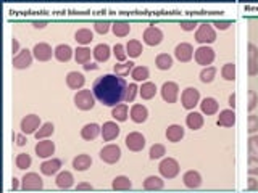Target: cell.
<instances>
[{
	"label": "cell",
	"mask_w": 258,
	"mask_h": 193,
	"mask_svg": "<svg viewBox=\"0 0 258 193\" xmlns=\"http://www.w3.org/2000/svg\"><path fill=\"white\" fill-rule=\"evenodd\" d=\"M121 134V127L118 126L117 121H107L102 126V139L104 142H113L115 139H118Z\"/></svg>",
	"instance_id": "cell-18"
},
{
	"label": "cell",
	"mask_w": 258,
	"mask_h": 193,
	"mask_svg": "<svg viewBox=\"0 0 258 193\" xmlns=\"http://www.w3.org/2000/svg\"><path fill=\"white\" fill-rule=\"evenodd\" d=\"M199 21H195V19H181V29L186 31V32H191V31H197V27H199Z\"/></svg>",
	"instance_id": "cell-52"
},
{
	"label": "cell",
	"mask_w": 258,
	"mask_h": 193,
	"mask_svg": "<svg viewBox=\"0 0 258 193\" xmlns=\"http://www.w3.org/2000/svg\"><path fill=\"white\" fill-rule=\"evenodd\" d=\"M205 124V119H203V114L199 111H189V114L186 116V126L191 130H200Z\"/></svg>",
	"instance_id": "cell-29"
},
{
	"label": "cell",
	"mask_w": 258,
	"mask_h": 193,
	"mask_svg": "<svg viewBox=\"0 0 258 193\" xmlns=\"http://www.w3.org/2000/svg\"><path fill=\"white\" fill-rule=\"evenodd\" d=\"M212 26H215L218 31H226V29H229L231 26H233V21H231V19H215V21L212 23Z\"/></svg>",
	"instance_id": "cell-55"
},
{
	"label": "cell",
	"mask_w": 258,
	"mask_h": 193,
	"mask_svg": "<svg viewBox=\"0 0 258 193\" xmlns=\"http://www.w3.org/2000/svg\"><path fill=\"white\" fill-rule=\"evenodd\" d=\"M129 118H131V121L135 122V124L145 122L147 118H148V109H147V106L142 105V103H134V105L129 108Z\"/></svg>",
	"instance_id": "cell-21"
},
{
	"label": "cell",
	"mask_w": 258,
	"mask_h": 193,
	"mask_svg": "<svg viewBox=\"0 0 258 193\" xmlns=\"http://www.w3.org/2000/svg\"><path fill=\"white\" fill-rule=\"evenodd\" d=\"M194 47L189 42H181L174 47V58L181 61V63H189L194 58Z\"/></svg>",
	"instance_id": "cell-15"
},
{
	"label": "cell",
	"mask_w": 258,
	"mask_h": 193,
	"mask_svg": "<svg viewBox=\"0 0 258 193\" xmlns=\"http://www.w3.org/2000/svg\"><path fill=\"white\" fill-rule=\"evenodd\" d=\"M63 168L62 160L58 158H49V160H44L40 163V174L42 176H57Z\"/></svg>",
	"instance_id": "cell-17"
},
{
	"label": "cell",
	"mask_w": 258,
	"mask_h": 193,
	"mask_svg": "<svg viewBox=\"0 0 258 193\" xmlns=\"http://www.w3.org/2000/svg\"><path fill=\"white\" fill-rule=\"evenodd\" d=\"M113 55H115V58H117L118 63H125L126 58H128L126 45H123V44H115V47H113Z\"/></svg>",
	"instance_id": "cell-49"
},
{
	"label": "cell",
	"mask_w": 258,
	"mask_h": 193,
	"mask_svg": "<svg viewBox=\"0 0 258 193\" xmlns=\"http://www.w3.org/2000/svg\"><path fill=\"white\" fill-rule=\"evenodd\" d=\"M157 92H158L157 84H155V82H150V81L142 82V86L139 87V95H140L142 100H152L153 96L157 95Z\"/></svg>",
	"instance_id": "cell-33"
},
{
	"label": "cell",
	"mask_w": 258,
	"mask_h": 193,
	"mask_svg": "<svg viewBox=\"0 0 258 193\" xmlns=\"http://www.w3.org/2000/svg\"><path fill=\"white\" fill-rule=\"evenodd\" d=\"M74 105H76L78 109H81V111H91V109L96 106V95H94V92L91 91V89H83V91H79L74 94Z\"/></svg>",
	"instance_id": "cell-2"
},
{
	"label": "cell",
	"mask_w": 258,
	"mask_h": 193,
	"mask_svg": "<svg viewBox=\"0 0 258 193\" xmlns=\"http://www.w3.org/2000/svg\"><path fill=\"white\" fill-rule=\"evenodd\" d=\"M142 40L148 47H157L163 42V31L157 26H147L142 32Z\"/></svg>",
	"instance_id": "cell-11"
},
{
	"label": "cell",
	"mask_w": 258,
	"mask_h": 193,
	"mask_svg": "<svg viewBox=\"0 0 258 193\" xmlns=\"http://www.w3.org/2000/svg\"><path fill=\"white\" fill-rule=\"evenodd\" d=\"M74 40L79 44V47H86L94 40V32L89 27H81V29H78L76 34H74Z\"/></svg>",
	"instance_id": "cell-34"
},
{
	"label": "cell",
	"mask_w": 258,
	"mask_h": 193,
	"mask_svg": "<svg viewBox=\"0 0 258 193\" xmlns=\"http://www.w3.org/2000/svg\"><path fill=\"white\" fill-rule=\"evenodd\" d=\"M91 57H92V52L91 48L87 47H78L76 50H74V60H76L78 65H87L91 63Z\"/></svg>",
	"instance_id": "cell-39"
},
{
	"label": "cell",
	"mask_w": 258,
	"mask_h": 193,
	"mask_svg": "<svg viewBox=\"0 0 258 193\" xmlns=\"http://www.w3.org/2000/svg\"><path fill=\"white\" fill-rule=\"evenodd\" d=\"M181 105L187 111H194L197 105H200V92L195 87H187L181 94Z\"/></svg>",
	"instance_id": "cell-5"
},
{
	"label": "cell",
	"mask_w": 258,
	"mask_h": 193,
	"mask_svg": "<svg viewBox=\"0 0 258 193\" xmlns=\"http://www.w3.org/2000/svg\"><path fill=\"white\" fill-rule=\"evenodd\" d=\"M160 94H161L163 101H166L168 105H173V103H176L179 98V86L176 84L174 81H166L165 84L161 86Z\"/></svg>",
	"instance_id": "cell-10"
},
{
	"label": "cell",
	"mask_w": 258,
	"mask_h": 193,
	"mask_svg": "<svg viewBox=\"0 0 258 193\" xmlns=\"http://www.w3.org/2000/svg\"><path fill=\"white\" fill-rule=\"evenodd\" d=\"M128 82L125 78H120L117 74H104L94 81L92 92L96 95V100L104 106L115 108L125 101Z\"/></svg>",
	"instance_id": "cell-1"
},
{
	"label": "cell",
	"mask_w": 258,
	"mask_h": 193,
	"mask_svg": "<svg viewBox=\"0 0 258 193\" xmlns=\"http://www.w3.org/2000/svg\"><path fill=\"white\" fill-rule=\"evenodd\" d=\"M13 139L16 140V145H18V147H24V145L28 143V139H26L24 134H13Z\"/></svg>",
	"instance_id": "cell-57"
},
{
	"label": "cell",
	"mask_w": 258,
	"mask_h": 193,
	"mask_svg": "<svg viewBox=\"0 0 258 193\" xmlns=\"http://www.w3.org/2000/svg\"><path fill=\"white\" fill-rule=\"evenodd\" d=\"M112 53L113 52L108 44H97L92 50V57L96 58L97 63H105V61H108V58H110Z\"/></svg>",
	"instance_id": "cell-28"
},
{
	"label": "cell",
	"mask_w": 258,
	"mask_h": 193,
	"mask_svg": "<svg viewBox=\"0 0 258 193\" xmlns=\"http://www.w3.org/2000/svg\"><path fill=\"white\" fill-rule=\"evenodd\" d=\"M44 189V181L37 172H26L21 177V190L24 192H37Z\"/></svg>",
	"instance_id": "cell-8"
},
{
	"label": "cell",
	"mask_w": 258,
	"mask_h": 193,
	"mask_svg": "<svg viewBox=\"0 0 258 193\" xmlns=\"http://www.w3.org/2000/svg\"><path fill=\"white\" fill-rule=\"evenodd\" d=\"M216 124L221 127H226V129H231L236 126V113L234 109L231 108H226V109H221L220 114H218V121Z\"/></svg>",
	"instance_id": "cell-26"
},
{
	"label": "cell",
	"mask_w": 258,
	"mask_h": 193,
	"mask_svg": "<svg viewBox=\"0 0 258 193\" xmlns=\"http://www.w3.org/2000/svg\"><path fill=\"white\" fill-rule=\"evenodd\" d=\"M249 134L255 135L258 132V116L257 114H250L249 116Z\"/></svg>",
	"instance_id": "cell-54"
},
{
	"label": "cell",
	"mask_w": 258,
	"mask_h": 193,
	"mask_svg": "<svg viewBox=\"0 0 258 193\" xmlns=\"http://www.w3.org/2000/svg\"><path fill=\"white\" fill-rule=\"evenodd\" d=\"M182 184H184V187L189 189V190H197L202 187V176L199 171H186L184 174H182Z\"/></svg>",
	"instance_id": "cell-19"
},
{
	"label": "cell",
	"mask_w": 258,
	"mask_h": 193,
	"mask_svg": "<svg viewBox=\"0 0 258 193\" xmlns=\"http://www.w3.org/2000/svg\"><path fill=\"white\" fill-rule=\"evenodd\" d=\"M173 63H174V60H173L171 55H168V53H158L157 58H155V66H157L160 71L171 70Z\"/></svg>",
	"instance_id": "cell-38"
},
{
	"label": "cell",
	"mask_w": 258,
	"mask_h": 193,
	"mask_svg": "<svg viewBox=\"0 0 258 193\" xmlns=\"http://www.w3.org/2000/svg\"><path fill=\"white\" fill-rule=\"evenodd\" d=\"M92 166V158L87 153H81L73 158V169L78 172H84Z\"/></svg>",
	"instance_id": "cell-30"
},
{
	"label": "cell",
	"mask_w": 258,
	"mask_h": 193,
	"mask_svg": "<svg viewBox=\"0 0 258 193\" xmlns=\"http://www.w3.org/2000/svg\"><path fill=\"white\" fill-rule=\"evenodd\" d=\"M247 148H249V156L257 158V160H258V134L249 137Z\"/></svg>",
	"instance_id": "cell-48"
},
{
	"label": "cell",
	"mask_w": 258,
	"mask_h": 193,
	"mask_svg": "<svg viewBox=\"0 0 258 193\" xmlns=\"http://www.w3.org/2000/svg\"><path fill=\"white\" fill-rule=\"evenodd\" d=\"M166 155V147L163 143H153L150 150H148V158L150 160H163Z\"/></svg>",
	"instance_id": "cell-45"
},
{
	"label": "cell",
	"mask_w": 258,
	"mask_h": 193,
	"mask_svg": "<svg viewBox=\"0 0 258 193\" xmlns=\"http://www.w3.org/2000/svg\"><path fill=\"white\" fill-rule=\"evenodd\" d=\"M86 84V78L83 73H78V71H70L66 74V86L71 89V91H83Z\"/></svg>",
	"instance_id": "cell-22"
},
{
	"label": "cell",
	"mask_w": 258,
	"mask_h": 193,
	"mask_svg": "<svg viewBox=\"0 0 258 193\" xmlns=\"http://www.w3.org/2000/svg\"><path fill=\"white\" fill-rule=\"evenodd\" d=\"M110 29H112V23L107 21V19H99V21L94 23V31L102 34V36H104V34H107Z\"/></svg>",
	"instance_id": "cell-51"
},
{
	"label": "cell",
	"mask_w": 258,
	"mask_h": 193,
	"mask_svg": "<svg viewBox=\"0 0 258 193\" xmlns=\"http://www.w3.org/2000/svg\"><path fill=\"white\" fill-rule=\"evenodd\" d=\"M74 57V50L68 44H60L55 47V58L60 63H68Z\"/></svg>",
	"instance_id": "cell-32"
},
{
	"label": "cell",
	"mask_w": 258,
	"mask_h": 193,
	"mask_svg": "<svg viewBox=\"0 0 258 193\" xmlns=\"http://www.w3.org/2000/svg\"><path fill=\"white\" fill-rule=\"evenodd\" d=\"M145 137L142 135L140 132H129L125 139V145L128 147L129 151H134V153H137V151H142L145 148Z\"/></svg>",
	"instance_id": "cell-12"
},
{
	"label": "cell",
	"mask_w": 258,
	"mask_h": 193,
	"mask_svg": "<svg viewBox=\"0 0 258 193\" xmlns=\"http://www.w3.org/2000/svg\"><path fill=\"white\" fill-rule=\"evenodd\" d=\"M55 142L52 140H39L36 143V147H34V151H36L37 158H40V160H49V158H53L52 155L55 153Z\"/></svg>",
	"instance_id": "cell-16"
},
{
	"label": "cell",
	"mask_w": 258,
	"mask_h": 193,
	"mask_svg": "<svg viewBox=\"0 0 258 193\" xmlns=\"http://www.w3.org/2000/svg\"><path fill=\"white\" fill-rule=\"evenodd\" d=\"M53 132H55V126H53V122H44L37 132L34 134V137L37 139V142L39 140H47L50 135H53Z\"/></svg>",
	"instance_id": "cell-43"
},
{
	"label": "cell",
	"mask_w": 258,
	"mask_h": 193,
	"mask_svg": "<svg viewBox=\"0 0 258 193\" xmlns=\"http://www.w3.org/2000/svg\"><path fill=\"white\" fill-rule=\"evenodd\" d=\"M19 52V42H18V39L16 37H13L11 39V53H13V57H15V55H18Z\"/></svg>",
	"instance_id": "cell-58"
},
{
	"label": "cell",
	"mask_w": 258,
	"mask_h": 193,
	"mask_svg": "<svg viewBox=\"0 0 258 193\" xmlns=\"http://www.w3.org/2000/svg\"><path fill=\"white\" fill-rule=\"evenodd\" d=\"M158 172L163 179H168V181H171V179L178 177L179 172H181V166L178 160H174V158H163L160 160V164H158Z\"/></svg>",
	"instance_id": "cell-3"
},
{
	"label": "cell",
	"mask_w": 258,
	"mask_h": 193,
	"mask_svg": "<svg viewBox=\"0 0 258 193\" xmlns=\"http://www.w3.org/2000/svg\"><path fill=\"white\" fill-rule=\"evenodd\" d=\"M32 55L37 61H50L52 57H55V48H52L47 42H39L34 45Z\"/></svg>",
	"instance_id": "cell-14"
},
{
	"label": "cell",
	"mask_w": 258,
	"mask_h": 193,
	"mask_svg": "<svg viewBox=\"0 0 258 193\" xmlns=\"http://www.w3.org/2000/svg\"><path fill=\"white\" fill-rule=\"evenodd\" d=\"M134 63L132 61H125V63H117L113 66V74L120 76V78H128L129 74L134 70Z\"/></svg>",
	"instance_id": "cell-41"
},
{
	"label": "cell",
	"mask_w": 258,
	"mask_h": 193,
	"mask_svg": "<svg viewBox=\"0 0 258 193\" xmlns=\"http://www.w3.org/2000/svg\"><path fill=\"white\" fill-rule=\"evenodd\" d=\"M32 26L36 27V29H44L47 26V21H32Z\"/></svg>",
	"instance_id": "cell-64"
},
{
	"label": "cell",
	"mask_w": 258,
	"mask_h": 193,
	"mask_svg": "<svg viewBox=\"0 0 258 193\" xmlns=\"http://www.w3.org/2000/svg\"><path fill=\"white\" fill-rule=\"evenodd\" d=\"M247 189H249V190H257V189H258V182L255 181V177H252V176L249 177V185H247Z\"/></svg>",
	"instance_id": "cell-60"
},
{
	"label": "cell",
	"mask_w": 258,
	"mask_h": 193,
	"mask_svg": "<svg viewBox=\"0 0 258 193\" xmlns=\"http://www.w3.org/2000/svg\"><path fill=\"white\" fill-rule=\"evenodd\" d=\"M21 181H19V179H16V177H13L11 179V190H18V189H21V184H19Z\"/></svg>",
	"instance_id": "cell-62"
},
{
	"label": "cell",
	"mask_w": 258,
	"mask_h": 193,
	"mask_svg": "<svg viewBox=\"0 0 258 193\" xmlns=\"http://www.w3.org/2000/svg\"><path fill=\"white\" fill-rule=\"evenodd\" d=\"M220 111V103L213 96H205L203 100H200V113L207 116H215Z\"/></svg>",
	"instance_id": "cell-24"
},
{
	"label": "cell",
	"mask_w": 258,
	"mask_h": 193,
	"mask_svg": "<svg viewBox=\"0 0 258 193\" xmlns=\"http://www.w3.org/2000/svg\"><path fill=\"white\" fill-rule=\"evenodd\" d=\"M42 124L44 122H40V116L31 113V114H26L21 119V122H19V129H21V134L31 135V134H36Z\"/></svg>",
	"instance_id": "cell-9"
},
{
	"label": "cell",
	"mask_w": 258,
	"mask_h": 193,
	"mask_svg": "<svg viewBox=\"0 0 258 193\" xmlns=\"http://www.w3.org/2000/svg\"><path fill=\"white\" fill-rule=\"evenodd\" d=\"M99 135H102V126L97 122H89L81 129V139L86 142H94Z\"/></svg>",
	"instance_id": "cell-23"
},
{
	"label": "cell",
	"mask_w": 258,
	"mask_h": 193,
	"mask_svg": "<svg viewBox=\"0 0 258 193\" xmlns=\"http://www.w3.org/2000/svg\"><path fill=\"white\" fill-rule=\"evenodd\" d=\"M83 68H84L86 71H96V70H99V65H96V63H87Z\"/></svg>",
	"instance_id": "cell-63"
},
{
	"label": "cell",
	"mask_w": 258,
	"mask_h": 193,
	"mask_svg": "<svg viewBox=\"0 0 258 193\" xmlns=\"http://www.w3.org/2000/svg\"><path fill=\"white\" fill-rule=\"evenodd\" d=\"M228 105H229V108H231V109H234V108H236V94H234V92L229 95V98H228Z\"/></svg>",
	"instance_id": "cell-61"
},
{
	"label": "cell",
	"mask_w": 258,
	"mask_h": 193,
	"mask_svg": "<svg viewBox=\"0 0 258 193\" xmlns=\"http://www.w3.org/2000/svg\"><path fill=\"white\" fill-rule=\"evenodd\" d=\"M247 172H249V176L258 177V160H257V158L249 156V161H247Z\"/></svg>",
	"instance_id": "cell-53"
},
{
	"label": "cell",
	"mask_w": 258,
	"mask_h": 193,
	"mask_svg": "<svg viewBox=\"0 0 258 193\" xmlns=\"http://www.w3.org/2000/svg\"><path fill=\"white\" fill-rule=\"evenodd\" d=\"M165 135H166V140H168V142L178 143V142H181L182 139H184L186 129L182 127L181 124H171V126H168Z\"/></svg>",
	"instance_id": "cell-25"
},
{
	"label": "cell",
	"mask_w": 258,
	"mask_h": 193,
	"mask_svg": "<svg viewBox=\"0 0 258 193\" xmlns=\"http://www.w3.org/2000/svg\"><path fill=\"white\" fill-rule=\"evenodd\" d=\"M221 78L228 82H233L236 79V65L233 63V61H231V63H226L221 68Z\"/></svg>",
	"instance_id": "cell-47"
},
{
	"label": "cell",
	"mask_w": 258,
	"mask_h": 193,
	"mask_svg": "<svg viewBox=\"0 0 258 193\" xmlns=\"http://www.w3.org/2000/svg\"><path fill=\"white\" fill-rule=\"evenodd\" d=\"M129 116V108L126 103H120L115 108H112V118L117 122H125Z\"/></svg>",
	"instance_id": "cell-40"
},
{
	"label": "cell",
	"mask_w": 258,
	"mask_h": 193,
	"mask_svg": "<svg viewBox=\"0 0 258 193\" xmlns=\"http://www.w3.org/2000/svg\"><path fill=\"white\" fill-rule=\"evenodd\" d=\"M215 57H216V53L210 45H200L199 48H195V53H194L195 63L203 68L212 66V63L215 61Z\"/></svg>",
	"instance_id": "cell-7"
},
{
	"label": "cell",
	"mask_w": 258,
	"mask_h": 193,
	"mask_svg": "<svg viewBox=\"0 0 258 193\" xmlns=\"http://www.w3.org/2000/svg\"><path fill=\"white\" fill-rule=\"evenodd\" d=\"M112 189L117 192H128L132 189V182L128 176H117L112 182Z\"/></svg>",
	"instance_id": "cell-36"
},
{
	"label": "cell",
	"mask_w": 258,
	"mask_h": 193,
	"mask_svg": "<svg viewBox=\"0 0 258 193\" xmlns=\"http://www.w3.org/2000/svg\"><path fill=\"white\" fill-rule=\"evenodd\" d=\"M257 105H258V95L255 94V91H250L249 92V105H247V109L250 113L254 111V109L257 108Z\"/></svg>",
	"instance_id": "cell-56"
},
{
	"label": "cell",
	"mask_w": 258,
	"mask_h": 193,
	"mask_svg": "<svg viewBox=\"0 0 258 193\" xmlns=\"http://www.w3.org/2000/svg\"><path fill=\"white\" fill-rule=\"evenodd\" d=\"M94 187H92V184H89V182H79L78 185H76V190H92Z\"/></svg>",
	"instance_id": "cell-59"
},
{
	"label": "cell",
	"mask_w": 258,
	"mask_h": 193,
	"mask_svg": "<svg viewBox=\"0 0 258 193\" xmlns=\"http://www.w3.org/2000/svg\"><path fill=\"white\" fill-rule=\"evenodd\" d=\"M137 95H139V86L135 84V82H131V84H128L125 101H126V103H132V101L135 100V96H137Z\"/></svg>",
	"instance_id": "cell-50"
},
{
	"label": "cell",
	"mask_w": 258,
	"mask_h": 193,
	"mask_svg": "<svg viewBox=\"0 0 258 193\" xmlns=\"http://www.w3.org/2000/svg\"><path fill=\"white\" fill-rule=\"evenodd\" d=\"M55 184H57V187L62 189V190H68V189L74 187V176H73V172H70V171H60L58 174L55 176Z\"/></svg>",
	"instance_id": "cell-27"
},
{
	"label": "cell",
	"mask_w": 258,
	"mask_h": 193,
	"mask_svg": "<svg viewBox=\"0 0 258 193\" xmlns=\"http://www.w3.org/2000/svg\"><path fill=\"white\" fill-rule=\"evenodd\" d=\"M216 73H218V70H216L215 66L202 68V71L199 74V79L203 82V84H212V82L215 81V78H216Z\"/></svg>",
	"instance_id": "cell-44"
},
{
	"label": "cell",
	"mask_w": 258,
	"mask_h": 193,
	"mask_svg": "<svg viewBox=\"0 0 258 193\" xmlns=\"http://www.w3.org/2000/svg\"><path fill=\"white\" fill-rule=\"evenodd\" d=\"M15 164H16V168H18V169L26 171V169H29V168H31V164H32V158H31V155H28V153H19V155L15 158Z\"/></svg>",
	"instance_id": "cell-46"
},
{
	"label": "cell",
	"mask_w": 258,
	"mask_h": 193,
	"mask_svg": "<svg viewBox=\"0 0 258 193\" xmlns=\"http://www.w3.org/2000/svg\"><path fill=\"white\" fill-rule=\"evenodd\" d=\"M142 52H144V47H142V42L137 39H131L128 40L126 44V53L129 58H137L142 55Z\"/></svg>",
	"instance_id": "cell-37"
},
{
	"label": "cell",
	"mask_w": 258,
	"mask_h": 193,
	"mask_svg": "<svg viewBox=\"0 0 258 193\" xmlns=\"http://www.w3.org/2000/svg\"><path fill=\"white\" fill-rule=\"evenodd\" d=\"M131 78L134 79V82L137 84V82H147V79L150 78V71H148V68L147 66H135L132 73H131Z\"/></svg>",
	"instance_id": "cell-42"
},
{
	"label": "cell",
	"mask_w": 258,
	"mask_h": 193,
	"mask_svg": "<svg viewBox=\"0 0 258 193\" xmlns=\"http://www.w3.org/2000/svg\"><path fill=\"white\" fill-rule=\"evenodd\" d=\"M247 73L249 76L258 74V47L255 44H249L247 47Z\"/></svg>",
	"instance_id": "cell-20"
},
{
	"label": "cell",
	"mask_w": 258,
	"mask_h": 193,
	"mask_svg": "<svg viewBox=\"0 0 258 193\" xmlns=\"http://www.w3.org/2000/svg\"><path fill=\"white\" fill-rule=\"evenodd\" d=\"M142 187L147 192H160L165 189V181H163V177L158 176H148L144 184H142Z\"/></svg>",
	"instance_id": "cell-31"
},
{
	"label": "cell",
	"mask_w": 258,
	"mask_h": 193,
	"mask_svg": "<svg viewBox=\"0 0 258 193\" xmlns=\"http://www.w3.org/2000/svg\"><path fill=\"white\" fill-rule=\"evenodd\" d=\"M121 155H123V153H121L120 145H117V143H108V145H105V147L100 150L99 158L105 164H117L121 160Z\"/></svg>",
	"instance_id": "cell-6"
},
{
	"label": "cell",
	"mask_w": 258,
	"mask_h": 193,
	"mask_svg": "<svg viewBox=\"0 0 258 193\" xmlns=\"http://www.w3.org/2000/svg\"><path fill=\"white\" fill-rule=\"evenodd\" d=\"M34 55L32 50H28V48H23L18 55H15L11 60V65L15 70H28V68L32 65Z\"/></svg>",
	"instance_id": "cell-13"
},
{
	"label": "cell",
	"mask_w": 258,
	"mask_h": 193,
	"mask_svg": "<svg viewBox=\"0 0 258 193\" xmlns=\"http://www.w3.org/2000/svg\"><path fill=\"white\" fill-rule=\"evenodd\" d=\"M216 40V29L212 26V23H200L195 31V42L200 45H210Z\"/></svg>",
	"instance_id": "cell-4"
},
{
	"label": "cell",
	"mask_w": 258,
	"mask_h": 193,
	"mask_svg": "<svg viewBox=\"0 0 258 193\" xmlns=\"http://www.w3.org/2000/svg\"><path fill=\"white\" fill-rule=\"evenodd\" d=\"M112 31L117 37H126L131 32V24H129V21H125V19H117V21L112 23Z\"/></svg>",
	"instance_id": "cell-35"
}]
</instances>
